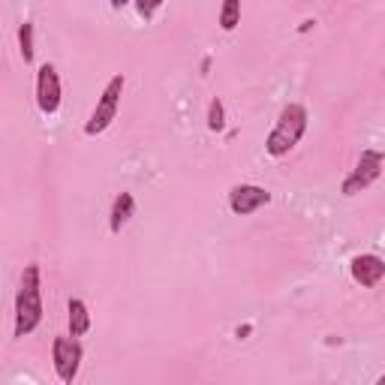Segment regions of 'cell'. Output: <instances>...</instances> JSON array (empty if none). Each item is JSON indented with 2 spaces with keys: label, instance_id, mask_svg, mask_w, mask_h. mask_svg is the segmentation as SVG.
Returning a JSON list of instances; mask_svg holds the SVG:
<instances>
[{
  "label": "cell",
  "instance_id": "cell-1",
  "mask_svg": "<svg viewBox=\"0 0 385 385\" xmlns=\"http://www.w3.org/2000/svg\"><path fill=\"white\" fill-rule=\"evenodd\" d=\"M42 322V289H40V265H27L22 271V286L15 295V337H27Z\"/></svg>",
  "mask_w": 385,
  "mask_h": 385
},
{
  "label": "cell",
  "instance_id": "cell-2",
  "mask_svg": "<svg viewBox=\"0 0 385 385\" xmlns=\"http://www.w3.org/2000/svg\"><path fill=\"white\" fill-rule=\"evenodd\" d=\"M307 124H310V115L301 103L283 106L277 124H274V130L268 133V139H265V151H268L271 157H286V154L304 139Z\"/></svg>",
  "mask_w": 385,
  "mask_h": 385
},
{
  "label": "cell",
  "instance_id": "cell-3",
  "mask_svg": "<svg viewBox=\"0 0 385 385\" xmlns=\"http://www.w3.org/2000/svg\"><path fill=\"white\" fill-rule=\"evenodd\" d=\"M124 88H126V79H124V76H112V79H108L103 97L97 99V108L90 112L88 124H85V133H88V136H99V133H106L108 126L115 124L117 108H121Z\"/></svg>",
  "mask_w": 385,
  "mask_h": 385
},
{
  "label": "cell",
  "instance_id": "cell-4",
  "mask_svg": "<svg viewBox=\"0 0 385 385\" xmlns=\"http://www.w3.org/2000/svg\"><path fill=\"white\" fill-rule=\"evenodd\" d=\"M81 355H85V350H81V343L76 341V337H69V334L54 337L51 364H54V373H58L60 382H67V385L76 382L79 368H81Z\"/></svg>",
  "mask_w": 385,
  "mask_h": 385
},
{
  "label": "cell",
  "instance_id": "cell-5",
  "mask_svg": "<svg viewBox=\"0 0 385 385\" xmlns=\"http://www.w3.org/2000/svg\"><path fill=\"white\" fill-rule=\"evenodd\" d=\"M382 166H385V154L382 151H373V148L361 151V157H359V163H355V169L343 178V184H341L343 196H355V192L368 190L373 181L382 175Z\"/></svg>",
  "mask_w": 385,
  "mask_h": 385
},
{
  "label": "cell",
  "instance_id": "cell-6",
  "mask_svg": "<svg viewBox=\"0 0 385 385\" xmlns=\"http://www.w3.org/2000/svg\"><path fill=\"white\" fill-rule=\"evenodd\" d=\"M36 106L42 115H58L60 108V76L54 69V63H42L36 69Z\"/></svg>",
  "mask_w": 385,
  "mask_h": 385
},
{
  "label": "cell",
  "instance_id": "cell-7",
  "mask_svg": "<svg viewBox=\"0 0 385 385\" xmlns=\"http://www.w3.org/2000/svg\"><path fill=\"white\" fill-rule=\"evenodd\" d=\"M271 202V192L256 184H238L229 190V211L238 217H250L259 208H265Z\"/></svg>",
  "mask_w": 385,
  "mask_h": 385
},
{
  "label": "cell",
  "instance_id": "cell-8",
  "mask_svg": "<svg viewBox=\"0 0 385 385\" xmlns=\"http://www.w3.org/2000/svg\"><path fill=\"white\" fill-rule=\"evenodd\" d=\"M350 274H352V280L359 283V286L373 289L385 277V259H379L377 253H361V256H355V259H352Z\"/></svg>",
  "mask_w": 385,
  "mask_h": 385
},
{
  "label": "cell",
  "instance_id": "cell-9",
  "mask_svg": "<svg viewBox=\"0 0 385 385\" xmlns=\"http://www.w3.org/2000/svg\"><path fill=\"white\" fill-rule=\"evenodd\" d=\"M67 322H69V337H85L90 331V313L81 298L67 301Z\"/></svg>",
  "mask_w": 385,
  "mask_h": 385
},
{
  "label": "cell",
  "instance_id": "cell-10",
  "mask_svg": "<svg viewBox=\"0 0 385 385\" xmlns=\"http://www.w3.org/2000/svg\"><path fill=\"white\" fill-rule=\"evenodd\" d=\"M133 211H136L133 192H121V196H115V202H112V214H108V229H112V232L117 235L126 223H130Z\"/></svg>",
  "mask_w": 385,
  "mask_h": 385
},
{
  "label": "cell",
  "instance_id": "cell-11",
  "mask_svg": "<svg viewBox=\"0 0 385 385\" xmlns=\"http://www.w3.org/2000/svg\"><path fill=\"white\" fill-rule=\"evenodd\" d=\"M238 22H241V3H238V0H226V3L220 6V27H223V31H235Z\"/></svg>",
  "mask_w": 385,
  "mask_h": 385
},
{
  "label": "cell",
  "instance_id": "cell-12",
  "mask_svg": "<svg viewBox=\"0 0 385 385\" xmlns=\"http://www.w3.org/2000/svg\"><path fill=\"white\" fill-rule=\"evenodd\" d=\"M18 49H22L24 63H33V22H24L18 27Z\"/></svg>",
  "mask_w": 385,
  "mask_h": 385
},
{
  "label": "cell",
  "instance_id": "cell-13",
  "mask_svg": "<svg viewBox=\"0 0 385 385\" xmlns=\"http://www.w3.org/2000/svg\"><path fill=\"white\" fill-rule=\"evenodd\" d=\"M226 126V108H223V103L214 97L211 99V106H208V130L211 133H220Z\"/></svg>",
  "mask_w": 385,
  "mask_h": 385
},
{
  "label": "cell",
  "instance_id": "cell-14",
  "mask_svg": "<svg viewBox=\"0 0 385 385\" xmlns=\"http://www.w3.org/2000/svg\"><path fill=\"white\" fill-rule=\"evenodd\" d=\"M157 9H160V0H154V3H136V13H139L142 18H151Z\"/></svg>",
  "mask_w": 385,
  "mask_h": 385
},
{
  "label": "cell",
  "instance_id": "cell-15",
  "mask_svg": "<svg viewBox=\"0 0 385 385\" xmlns=\"http://www.w3.org/2000/svg\"><path fill=\"white\" fill-rule=\"evenodd\" d=\"M377 385H385V373H382V377H379V379H377Z\"/></svg>",
  "mask_w": 385,
  "mask_h": 385
}]
</instances>
